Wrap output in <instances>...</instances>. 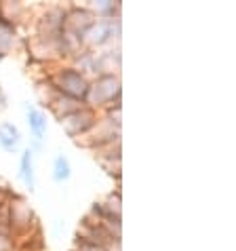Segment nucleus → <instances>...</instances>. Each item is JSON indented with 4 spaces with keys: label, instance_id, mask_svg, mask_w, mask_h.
<instances>
[{
    "label": "nucleus",
    "instance_id": "obj_1",
    "mask_svg": "<svg viewBox=\"0 0 236 251\" xmlns=\"http://www.w3.org/2000/svg\"><path fill=\"white\" fill-rule=\"evenodd\" d=\"M120 95L122 85L118 72L114 74H101L91 80L89 85V93L85 97V106L91 110H108L112 106H120Z\"/></svg>",
    "mask_w": 236,
    "mask_h": 251
},
{
    "label": "nucleus",
    "instance_id": "obj_2",
    "mask_svg": "<svg viewBox=\"0 0 236 251\" xmlns=\"http://www.w3.org/2000/svg\"><path fill=\"white\" fill-rule=\"evenodd\" d=\"M47 82L51 85L55 91L72 97V100H78L85 103V97L89 93V85H91V78H87L85 74H80L72 64L70 66H59L55 72L48 74Z\"/></svg>",
    "mask_w": 236,
    "mask_h": 251
},
{
    "label": "nucleus",
    "instance_id": "obj_3",
    "mask_svg": "<svg viewBox=\"0 0 236 251\" xmlns=\"http://www.w3.org/2000/svg\"><path fill=\"white\" fill-rule=\"evenodd\" d=\"M9 228L13 241L17 236H30L32 230H38V218L24 197L13 194L9 199Z\"/></svg>",
    "mask_w": 236,
    "mask_h": 251
},
{
    "label": "nucleus",
    "instance_id": "obj_4",
    "mask_svg": "<svg viewBox=\"0 0 236 251\" xmlns=\"http://www.w3.org/2000/svg\"><path fill=\"white\" fill-rule=\"evenodd\" d=\"M120 30L122 22L120 17L114 19H95V24L91 25V30L85 36V49L89 51H99V49L108 47L114 40H120Z\"/></svg>",
    "mask_w": 236,
    "mask_h": 251
},
{
    "label": "nucleus",
    "instance_id": "obj_5",
    "mask_svg": "<svg viewBox=\"0 0 236 251\" xmlns=\"http://www.w3.org/2000/svg\"><path fill=\"white\" fill-rule=\"evenodd\" d=\"M97 118H99V114H97L95 110L82 106V108H78V110H74L72 114L59 118L57 123H59V127L64 129V133L76 142V139L85 137L89 131L95 127V125H97Z\"/></svg>",
    "mask_w": 236,
    "mask_h": 251
},
{
    "label": "nucleus",
    "instance_id": "obj_6",
    "mask_svg": "<svg viewBox=\"0 0 236 251\" xmlns=\"http://www.w3.org/2000/svg\"><path fill=\"white\" fill-rule=\"evenodd\" d=\"M24 110H25L27 129H30V135H32L30 150L36 154V152L43 150V146H45V137H47V131H48V121H47L45 110L34 106V103H24Z\"/></svg>",
    "mask_w": 236,
    "mask_h": 251
},
{
    "label": "nucleus",
    "instance_id": "obj_7",
    "mask_svg": "<svg viewBox=\"0 0 236 251\" xmlns=\"http://www.w3.org/2000/svg\"><path fill=\"white\" fill-rule=\"evenodd\" d=\"M24 135L19 127L11 121H0V150H4L6 154H17L22 150Z\"/></svg>",
    "mask_w": 236,
    "mask_h": 251
},
{
    "label": "nucleus",
    "instance_id": "obj_8",
    "mask_svg": "<svg viewBox=\"0 0 236 251\" xmlns=\"http://www.w3.org/2000/svg\"><path fill=\"white\" fill-rule=\"evenodd\" d=\"M19 177L25 186V190L34 194L36 192V171H34V152L30 148L22 150V156H19Z\"/></svg>",
    "mask_w": 236,
    "mask_h": 251
},
{
    "label": "nucleus",
    "instance_id": "obj_9",
    "mask_svg": "<svg viewBox=\"0 0 236 251\" xmlns=\"http://www.w3.org/2000/svg\"><path fill=\"white\" fill-rule=\"evenodd\" d=\"M51 177L55 184H66L72 179V163L64 152L55 154L53 158V167H51Z\"/></svg>",
    "mask_w": 236,
    "mask_h": 251
},
{
    "label": "nucleus",
    "instance_id": "obj_10",
    "mask_svg": "<svg viewBox=\"0 0 236 251\" xmlns=\"http://www.w3.org/2000/svg\"><path fill=\"white\" fill-rule=\"evenodd\" d=\"M120 9H122V4L118 2V0H97V2H91V6H89V11H91L97 19L120 17Z\"/></svg>",
    "mask_w": 236,
    "mask_h": 251
},
{
    "label": "nucleus",
    "instance_id": "obj_11",
    "mask_svg": "<svg viewBox=\"0 0 236 251\" xmlns=\"http://www.w3.org/2000/svg\"><path fill=\"white\" fill-rule=\"evenodd\" d=\"M15 43H17V27L4 22V19H0V55L6 57L11 53V49L15 47Z\"/></svg>",
    "mask_w": 236,
    "mask_h": 251
},
{
    "label": "nucleus",
    "instance_id": "obj_12",
    "mask_svg": "<svg viewBox=\"0 0 236 251\" xmlns=\"http://www.w3.org/2000/svg\"><path fill=\"white\" fill-rule=\"evenodd\" d=\"M120 205H122V199H120V190H114V192H110L108 197L101 201V207L106 209L108 213L116 215V218H120Z\"/></svg>",
    "mask_w": 236,
    "mask_h": 251
},
{
    "label": "nucleus",
    "instance_id": "obj_13",
    "mask_svg": "<svg viewBox=\"0 0 236 251\" xmlns=\"http://www.w3.org/2000/svg\"><path fill=\"white\" fill-rule=\"evenodd\" d=\"M0 251H15V241L9 232H2L0 230Z\"/></svg>",
    "mask_w": 236,
    "mask_h": 251
},
{
    "label": "nucleus",
    "instance_id": "obj_14",
    "mask_svg": "<svg viewBox=\"0 0 236 251\" xmlns=\"http://www.w3.org/2000/svg\"><path fill=\"white\" fill-rule=\"evenodd\" d=\"M6 108H9V97H6L2 85H0V112H4Z\"/></svg>",
    "mask_w": 236,
    "mask_h": 251
},
{
    "label": "nucleus",
    "instance_id": "obj_15",
    "mask_svg": "<svg viewBox=\"0 0 236 251\" xmlns=\"http://www.w3.org/2000/svg\"><path fill=\"white\" fill-rule=\"evenodd\" d=\"M2 61H4V57H2V55H0V64H2Z\"/></svg>",
    "mask_w": 236,
    "mask_h": 251
},
{
    "label": "nucleus",
    "instance_id": "obj_16",
    "mask_svg": "<svg viewBox=\"0 0 236 251\" xmlns=\"http://www.w3.org/2000/svg\"><path fill=\"white\" fill-rule=\"evenodd\" d=\"M70 251H74V249H70Z\"/></svg>",
    "mask_w": 236,
    "mask_h": 251
}]
</instances>
